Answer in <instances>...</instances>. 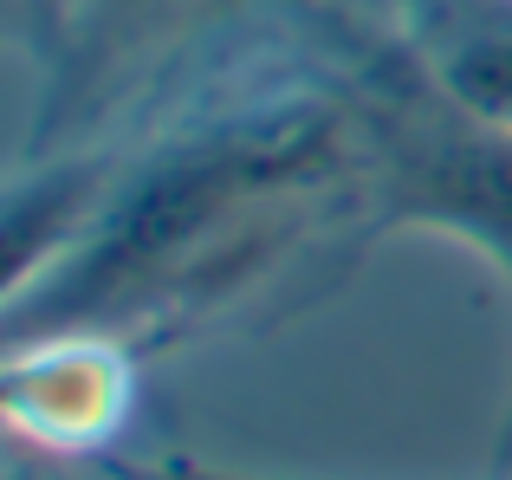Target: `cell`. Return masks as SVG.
<instances>
[{"label":"cell","mask_w":512,"mask_h":480,"mask_svg":"<svg viewBox=\"0 0 512 480\" xmlns=\"http://www.w3.org/2000/svg\"><path fill=\"white\" fill-rule=\"evenodd\" d=\"M370 59L234 52L188 78L130 143H104V189L78 240L7 292V344L46 331L143 338L247 286L299 234V215H357Z\"/></svg>","instance_id":"cell-1"},{"label":"cell","mask_w":512,"mask_h":480,"mask_svg":"<svg viewBox=\"0 0 512 480\" xmlns=\"http://www.w3.org/2000/svg\"><path fill=\"white\" fill-rule=\"evenodd\" d=\"M441 234L474 247L512 286V130L474 124L422 85L409 52L370 59V143L350 234Z\"/></svg>","instance_id":"cell-2"},{"label":"cell","mask_w":512,"mask_h":480,"mask_svg":"<svg viewBox=\"0 0 512 480\" xmlns=\"http://www.w3.org/2000/svg\"><path fill=\"white\" fill-rule=\"evenodd\" d=\"M7 422L46 455H91L117 442L137 403V338L117 331H46L7 344Z\"/></svg>","instance_id":"cell-3"},{"label":"cell","mask_w":512,"mask_h":480,"mask_svg":"<svg viewBox=\"0 0 512 480\" xmlns=\"http://www.w3.org/2000/svg\"><path fill=\"white\" fill-rule=\"evenodd\" d=\"M402 52L461 117L512 130V0H409Z\"/></svg>","instance_id":"cell-4"},{"label":"cell","mask_w":512,"mask_h":480,"mask_svg":"<svg viewBox=\"0 0 512 480\" xmlns=\"http://www.w3.org/2000/svg\"><path fill=\"white\" fill-rule=\"evenodd\" d=\"M7 13L20 20V33L39 39L52 65L72 59V20H78V0H7Z\"/></svg>","instance_id":"cell-5"},{"label":"cell","mask_w":512,"mask_h":480,"mask_svg":"<svg viewBox=\"0 0 512 480\" xmlns=\"http://www.w3.org/2000/svg\"><path fill=\"white\" fill-rule=\"evenodd\" d=\"M163 480H247V474H221V468H195V461H175Z\"/></svg>","instance_id":"cell-6"}]
</instances>
